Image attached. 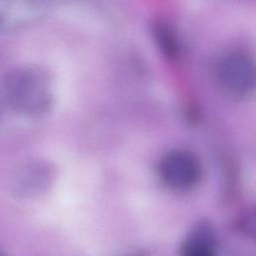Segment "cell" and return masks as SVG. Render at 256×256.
<instances>
[{
    "instance_id": "6da1fadb",
    "label": "cell",
    "mask_w": 256,
    "mask_h": 256,
    "mask_svg": "<svg viewBox=\"0 0 256 256\" xmlns=\"http://www.w3.org/2000/svg\"><path fill=\"white\" fill-rule=\"evenodd\" d=\"M3 93L8 104L27 116L45 114L52 104V87L48 75L38 68L24 67L5 79Z\"/></svg>"
},
{
    "instance_id": "7a4b0ae2",
    "label": "cell",
    "mask_w": 256,
    "mask_h": 256,
    "mask_svg": "<svg viewBox=\"0 0 256 256\" xmlns=\"http://www.w3.org/2000/svg\"><path fill=\"white\" fill-rule=\"evenodd\" d=\"M217 86L227 95L245 98L256 91V57L244 49H231L220 54L213 64Z\"/></svg>"
},
{
    "instance_id": "3957f363",
    "label": "cell",
    "mask_w": 256,
    "mask_h": 256,
    "mask_svg": "<svg viewBox=\"0 0 256 256\" xmlns=\"http://www.w3.org/2000/svg\"><path fill=\"white\" fill-rule=\"evenodd\" d=\"M157 172L162 183L177 192L195 188L202 178V164L198 156L187 149H173L158 162Z\"/></svg>"
},
{
    "instance_id": "277c9868",
    "label": "cell",
    "mask_w": 256,
    "mask_h": 256,
    "mask_svg": "<svg viewBox=\"0 0 256 256\" xmlns=\"http://www.w3.org/2000/svg\"><path fill=\"white\" fill-rule=\"evenodd\" d=\"M217 240L213 226L201 221L191 228L183 240L181 256H216Z\"/></svg>"
},
{
    "instance_id": "5b68a950",
    "label": "cell",
    "mask_w": 256,
    "mask_h": 256,
    "mask_svg": "<svg viewBox=\"0 0 256 256\" xmlns=\"http://www.w3.org/2000/svg\"><path fill=\"white\" fill-rule=\"evenodd\" d=\"M152 35L158 49L166 58L175 61L181 57V41L169 23L163 20L155 21L152 26Z\"/></svg>"
},
{
    "instance_id": "8992f818",
    "label": "cell",
    "mask_w": 256,
    "mask_h": 256,
    "mask_svg": "<svg viewBox=\"0 0 256 256\" xmlns=\"http://www.w3.org/2000/svg\"><path fill=\"white\" fill-rule=\"evenodd\" d=\"M239 231L254 240H256V207L247 210L238 220Z\"/></svg>"
},
{
    "instance_id": "52a82bcc",
    "label": "cell",
    "mask_w": 256,
    "mask_h": 256,
    "mask_svg": "<svg viewBox=\"0 0 256 256\" xmlns=\"http://www.w3.org/2000/svg\"><path fill=\"white\" fill-rule=\"evenodd\" d=\"M0 256H2V255H1V254H0Z\"/></svg>"
}]
</instances>
